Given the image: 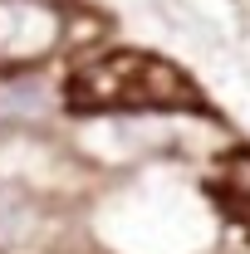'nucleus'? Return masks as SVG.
Listing matches in <instances>:
<instances>
[{
	"instance_id": "nucleus-1",
	"label": "nucleus",
	"mask_w": 250,
	"mask_h": 254,
	"mask_svg": "<svg viewBox=\"0 0 250 254\" xmlns=\"http://www.w3.org/2000/svg\"><path fill=\"white\" fill-rule=\"evenodd\" d=\"M74 103L89 113L108 108H196V88L187 83L182 68L152 54H103L74 73Z\"/></svg>"
},
{
	"instance_id": "nucleus-2",
	"label": "nucleus",
	"mask_w": 250,
	"mask_h": 254,
	"mask_svg": "<svg viewBox=\"0 0 250 254\" xmlns=\"http://www.w3.org/2000/svg\"><path fill=\"white\" fill-rule=\"evenodd\" d=\"M69 15L54 0H0V68H25L64 44Z\"/></svg>"
},
{
	"instance_id": "nucleus-3",
	"label": "nucleus",
	"mask_w": 250,
	"mask_h": 254,
	"mask_svg": "<svg viewBox=\"0 0 250 254\" xmlns=\"http://www.w3.org/2000/svg\"><path fill=\"white\" fill-rule=\"evenodd\" d=\"M44 235V205L20 186H0V254H30Z\"/></svg>"
},
{
	"instance_id": "nucleus-4",
	"label": "nucleus",
	"mask_w": 250,
	"mask_h": 254,
	"mask_svg": "<svg viewBox=\"0 0 250 254\" xmlns=\"http://www.w3.org/2000/svg\"><path fill=\"white\" fill-rule=\"evenodd\" d=\"M216 195L226 200V210L250 230V152L226 157V166H221V176H216Z\"/></svg>"
}]
</instances>
